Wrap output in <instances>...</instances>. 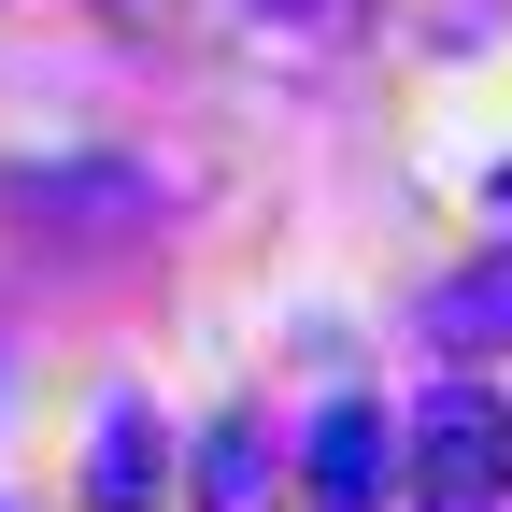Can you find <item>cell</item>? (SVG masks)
<instances>
[{"instance_id":"cell-1","label":"cell","mask_w":512,"mask_h":512,"mask_svg":"<svg viewBox=\"0 0 512 512\" xmlns=\"http://www.w3.org/2000/svg\"><path fill=\"white\" fill-rule=\"evenodd\" d=\"M498 470H512V413L470 399V384H441L427 427H413V512H484Z\"/></svg>"},{"instance_id":"cell-2","label":"cell","mask_w":512,"mask_h":512,"mask_svg":"<svg viewBox=\"0 0 512 512\" xmlns=\"http://www.w3.org/2000/svg\"><path fill=\"white\" fill-rule=\"evenodd\" d=\"M370 484H384V413L342 399L328 427H313V498H328V512H370Z\"/></svg>"},{"instance_id":"cell-3","label":"cell","mask_w":512,"mask_h":512,"mask_svg":"<svg viewBox=\"0 0 512 512\" xmlns=\"http://www.w3.org/2000/svg\"><path fill=\"white\" fill-rule=\"evenodd\" d=\"M15 214H143V171H15Z\"/></svg>"},{"instance_id":"cell-4","label":"cell","mask_w":512,"mask_h":512,"mask_svg":"<svg viewBox=\"0 0 512 512\" xmlns=\"http://www.w3.org/2000/svg\"><path fill=\"white\" fill-rule=\"evenodd\" d=\"M427 328L456 342V356H470L484 328H512V271H470V285H441V299H427Z\"/></svg>"}]
</instances>
